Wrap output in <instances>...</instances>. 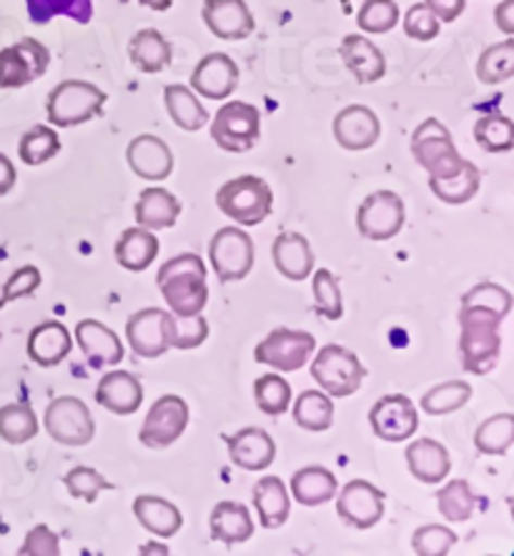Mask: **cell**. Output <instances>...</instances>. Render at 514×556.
Wrapping results in <instances>:
<instances>
[{
    "instance_id": "7c38bea8",
    "label": "cell",
    "mask_w": 514,
    "mask_h": 556,
    "mask_svg": "<svg viewBox=\"0 0 514 556\" xmlns=\"http://www.w3.org/2000/svg\"><path fill=\"white\" fill-rule=\"evenodd\" d=\"M316 351V339L306 331H291V329H274L268 337L254 349V358L259 364L272 366L276 371L291 374L299 371L301 366L309 364V358Z\"/></svg>"
},
{
    "instance_id": "94428289",
    "label": "cell",
    "mask_w": 514,
    "mask_h": 556,
    "mask_svg": "<svg viewBox=\"0 0 514 556\" xmlns=\"http://www.w3.org/2000/svg\"><path fill=\"white\" fill-rule=\"evenodd\" d=\"M138 3L146 5V8H151V11L163 13V11H168L171 5H174V0H138Z\"/></svg>"
},
{
    "instance_id": "f907efd6",
    "label": "cell",
    "mask_w": 514,
    "mask_h": 556,
    "mask_svg": "<svg viewBox=\"0 0 514 556\" xmlns=\"http://www.w3.org/2000/svg\"><path fill=\"white\" fill-rule=\"evenodd\" d=\"M456 534L450 527L427 525L419 527L412 536V549L419 556H444L454 549Z\"/></svg>"
},
{
    "instance_id": "83f0119b",
    "label": "cell",
    "mask_w": 514,
    "mask_h": 556,
    "mask_svg": "<svg viewBox=\"0 0 514 556\" xmlns=\"http://www.w3.org/2000/svg\"><path fill=\"white\" fill-rule=\"evenodd\" d=\"M134 214H136V224L141 228H149V231H163V228L174 226L176 218L181 216V201L161 186L143 188L134 206Z\"/></svg>"
},
{
    "instance_id": "ba28073f",
    "label": "cell",
    "mask_w": 514,
    "mask_h": 556,
    "mask_svg": "<svg viewBox=\"0 0 514 556\" xmlns=\"http://www.w3.org/2000/svg\"><path fill=\"white\" fill-rule=\"evenodd\" d=\"M256 249L247 231L236 226H226L214 233L209 243V261L222 283L243 281L254 268Z\"/></svg>"
},
{
    "instance_id": "4dcf8cb0",
    "label": "cell",
    "mask_w": 514,
    "mask_h": 556,
    "mask_svg": "<svg viewBox=\"0 0 514 556\" xmlns=\"http://www.w3.org/2000/svg\"><path fill=\"white\" fill-rule=\"evenodd\" d=\"M128 59L141 73H161L174 61V46L156 28H143L130 38Z\"/></svg>"
},
{
    "instance_id": "8fae6325",
    "label": "cell",
    "mask_w": 514,
    "mask_h": 556,
    "mask_svg": "<svg viewBox=\"0 0 514 556\" xmlns=\"http://www.w3.org/2000/svg\"><path fill=\"white\" fill-rule=\"evenodd\" d=\"M46 431L61 446H86L96 437V421L76 396H61L46 408Z\"/></svg>"
},
{
    "instance_id": "52a82bcc",
    "label": "cell",
    "mask_w": 514,
    "mask_h": 556,
    "mask_svg": "<svg viewBox=\"0 0 514 556\" xmlns=\"http://www.w3.org/2000/svg\"><path fill=\"white\" fill-rule=\"evenodd\" d=\"M211 138L226 153H247L261 138V113L256 105L231 101L216 111L211 121Z\"/></svg>"
},
{
    "instance_id": "6f0895ef",
    "label": "cell",
    "mask_w": 514,
    "mask_h": 556,
    "mask_svg": "<svg viewBox=\"0 0 514 556\" xmlns=\"http://www.w3.org/2000/svg\"><path fill=\"white\" fill-rule=\"evenodd\" d=\"M424 5L437 15L439 23H454L467 8V0H424Z\"/></svg>"
},
{
    "instance_id": "681fc988",
    "label": "cell",
    "mask_w": 514,
    "mask_h": 556,
    "mask_svg": "<svg viewBox=\"0 0 514 556\" xmlns=\"http://www.w3.org/2000/svg\"><path fill=\"white\" fill-rule=\"evenodd\" d=\"M65 489H68V494L73 498H84L88 504H96V498L101 492H111L113 484L109 479L103 477V473H98L91 466H76V469H71L65 473L63 479Z\"/></svg>"
},
{
    "instance_id": "11a10c76",
    "label": "cell",
    "mask_w": 514,
    "mask_h": 556,
    "mask_svg": "<svg viewBox=\"0 0 514 556\" xmlns=\"http://www.w3.org/2000/svg\"><path fill=\"white\" fill-rule=\"evenodd\" d=\"M209 339V324L201 314L176 316V343L174 349H199Z\"/></svg>"
},
{
    "instance_id": "816d5d0a",
    "label": "cell",
    "mask_w": 514,
    "mask_h": 556,
    "mask_svg": "<svg viewBox=\"0 0 514 556\" xmlns=\"http://www.w3.org/2000/svg\"><path fill=\"white\" fill-rule=\"evenodd\" d=\"M462 306H479V308H489L494 314H500L502 318L510 314L512 308V296L510 291L500 283H477L475 289H469L462 296Z\"/></svg>"
},
{
    "instance_id": "cb8c5ba5",
    "label": "cell",
    "mask_w": 514,
    "mask_h": 556,
    "mask_svg": "<svg viewBox=\"0 0 514 556\" xmlns=\"http://www.w3.org/2000/svg\"><path fill=\"white\" fill-rule=\"evenodd\" d=\"M339 55L349 68V73L356 78V84L369 86L385 78L387 59L377 48V43H372L369 38L352 33V36H347L344 43H341Z\"/></svg>"
},
{
    "instance_id": "ab89813d",
    "label": "cell",
    "mask_w": 514,
    "mask_h": 556,
    "mask_svg": "<svg viewBox=\"0 0 514 556\" xmlns=\"http://www.w3.org/2000/svg\"><path fill=\"white\" fill-rule=\"evenodd\" d=\"M437 506H439V514H442L447 521H452V525H462V521H469L472 514H475L477 496L472 492L469 481L454 479L437 492Z\"/></svg>"
},
{
    "instance_id": "74e56055",
    "label": "cell",
    "mask_w": 514,
    "mask_h": 556,
    "mask_svg": "<svg viewBox=\"0 0 514 556\" xmlns=\"http://www.w3.org/2000/svg\"><path fill=\"white\" fill-rule=\"evenodd\" d=\"M293 421L306 431H326L334 424V402L324 391H304L297 404L289 406Z\"/></svg>"
},
{
    "instance_id": "7a4b0ae2",
    "label": "cell",
    "mask_w": 514,
    "mask_h": 556,
    "mask_svg": "<svg viewBox=\"0 0 514 556\" xmlns=\"http://www.w3.org/2000/svg\"><path fill=\"white\" fill-rule=\"evenodd\" d=\"M502 316L489 308L460 306V354L464 371L485 376L500 358Z\"/></svg>"
},
{
    "instance_id": "7dc6e473",
    "label": "cell",
    "mask_w": 514,
    "mask_h": 556,
    "mask_svg": "<svg viewBox=\"0 0 514 556\" xmlns=\"http://www.w3.org/2000/svg\"><path fill=\"white\" fill-rule=\"evenodd\" d=\"M472 134L487 153H507L514 146V126L507 116H482Z\"/></svg>"
},
{
    "instance_id": "c3c4849f",
    "label": "cell",
    "mask_w": 514,
    "mask_h": 556,
    "mask_svg": "<svg viewBox=\"0 0 514 556\" xmlns=\"http://www.w3.org/2000/svg\"><path fill=\"white\" fill-rule=\"evenodd\" d=\"M397 23H399V5L394 0H364L356 13V26L364 33H374V36L394 30Z\"/></svg>"
},
{
    "instance_id": "8d00e7d4",
    "label": "cell",
    "mask_w": 514,
    "mask_h": 556,
    "mask_svg": "<svg viewBox=\"0 0 514 556\" xmlns=\"http://www.w3.org/2000/svg\"><path fill=\"white\" fill-rule=\"evenodd\" d=\"M38 416L36 408L26 402L5 404L0 408V439L11 446L28 444L30 439L38 437Z\"/></svg>"
},
{
    "instance_id": "44dd1931",
    "label": "cell",
    "mask_w": 514,
    "mask_h": 556,
    "mask_svg": "<svg viewBox=\"0 0 514 556\" xmlns=\"http://www.w3.org/2000/svg\"><path fill=\"white\" fill-rule=\"evenodd\" d=\"M76 343L84 351L91 369L116 366L124 358V343H121L118 333L109 329L103 321H96V318H84L76 326Z\"/></svg>"
},
{
    "instance_id": "836d02e7",
    "label": "cell",
    "mask_w": 514,
    "mask_h": 556,
    "mask_svg": "<svg viewBox=\"0 0 514 556\" xmlns=\"http://www.w3.org/2000/svg\"><path fill=\"white\" fill-rule=\"evenodd\" d=\"M289 486L301 506H322L337 496V477L324 466H304L293 471Z\"/></svg>"
},
{
    "instance_id": "b9f144b4",
    "label": "cell",
    "mask_w": 514,
    "mask_h": 556,
    "mask_svg": "<svg viewBox=\"0 0 514 556\" xmlns=\"http://www.w3.org/2000/svg\"><path fill=\"white\" fill-rule=\"evenodd\" d=\"M28 15L36 26H46L55 15H68L80 26L91 23L93 18V3L91 0H26Z\"/></svg>"
},
{
    "instance_id": "f546056e",
    "label": "cell",
    "mask_w": 514,
    "mask_h": 556,
    "mask_svg": "<svg viewBox=\"0 0 514 556\" xmlns=\"http://www.w3.org/2000/svg\"><path fill=\"white\" fill-rule=\"evenodd\" d=\"M134 514L146 531L156 534L161 539H171L178 534L184 527L181 511L176 509V504L166 502V498L153 496V494H141L134 498Z\"/></svg>"
},
{
    "instance_id": "ac0fdd59",
    "label": "cell",
    "mask_w": 514,
    "mask_h": 556,
    "mask_svg": "<svg viewBox=\"0 0 514 556\" xmlns=\"http://www.w3.org/2000/svg\"><path fill=\"white\" fill-rule=\"evenodd\" d=\"M126 161L138 178L151 184L166 181L174 170V153H171L168 143L153 134L136 136L126 149Z\"/></svg>"
},
{
    "instance_id": "7402d4cb",
    "label": "cell",
    "mask_w": 514,
    "mask_h": 556,
    "mask_svg": "<svg viewBox=\"0 0 514 556\" xmlns=\"http://www.w3.org/2000/svg\"><path fill=\"white\" fill-rule=\"evenodd\" d=\"M226 444L231 462L243 471H264L276 459V444L272 433L259 427L236 431L234 437L226 439Z\"/></svg>"
},
{
    "instance_id": "680465c9",
    "label": "cell",
    "mask_w": 514,
    "mask_h": 556,
    "mask_svg": "<svg viewBox=\"0 0 514 556\" xmlns=\"http://www.w3.org/2000/svg\"><path fill=\"white\" fill-rule=\"evenodd\" d=\"M15 181H18V174H15V166L8 159L5 153H0V195L11 193Z\"/></svg>"
},
{
    "instance_id": "f1b7e54d",
    "label": "cell",
    "mask_w": 514,
    "mask_h": 556,
    "mask_svg": "<svg viewBox=\"0 0 514 556\" xmlns=\"http://www.w3.org/2000/svg\"><path fill=\"white\" fill-rule=\"evenodd\" d=\"M211 536L226 546L247 544L254 536V521L247 504L222 502L211 511Z\"/></svg>"
},
{
    "instance_id": "d6986e66",
    "label": "cell",
    "mask_w": 514,
    "mask_h": 556,
    "mask_svg": "<svg viewBox=\"0 0 514 556\" xmlns=\"http://www.w3.org/2000/svg\"><path fill=\"white\" fill-rule=\"evenodd\" d=\"M334 138L341 149L347 151H366L372 149L374 143L379 141L381 136V124L377 118V113L366 105H347L337 113L334 118Z\"/></svg>"
},
{
    "instance_id": "2e32d148",
    "label": "cell",
    "mask_w": 514,
    "mask_h": 556,
    "mask_svg": "<svg viewBox=\"0 0 514 556\" xmlns=\"http://www.w3.org/2000/svg\"><path fill=\"white\" fill-rule=\"evenodd\" d=\"M387 496L381 489L369 484L366 479H354L344 484L337 498V514L347 527L372 529L385 517Z\"/></svg>"
},
{
    "instance_id": "7bdbcfd3",
    "label": "cell",
    "mask_w": 514,
    "mask_h": 556,
    "mask_svg": "<svg viewBox=\"0 0 514 556\" xmlns=\"http://www.w3.org/2000/svg\"><path fill=\"white\" fill-rule=\"evenodd\" d=\"M61 151V138L51 126H33L18 141V155L26 166H40Z\"/></svg>"
},
{
    "instance_id": "9c48e42d",
    "label": "cell",
    "mask_w": 514,
    "mask_h": 556,
    "mask_svg": "<svg viewBox=\"0 0 514 556\" xmlns=\"http://www.w3.org/2000/svg\"><path fill=\"white\" fill-rule=\"evenodd\" d=\"M126 339L130 351L141 358H159L174 349L176 343V316L163 308H141L128 316Z\"/></svg>"
},
{
    "instance_id": "e575fe53",
    "label": "cell",
    "mask_w": 514,
    "mask_h": 556,
    "mask_svg": "<svg viewBox=\"0 0 514 556\" xmlns=\"http://www.w3.org/2000/svg\"><path fill=\"white\" fill-rule=\"evenodd\" d=\"M163 103H166L171 121H174L178 128L189 130V134L201 130L209 124V111L203 109L199 96H196L189 86H166V91H163Z\"/></svg>"
},
{
    "instance_id": "9a60e30c",
    "label": "cell",
    "mask_w": 514,
    "mask_h": 556,
    "mask_svg": "<svg viewBox=\"0 0 514 556\" xmlns=\"http://www.w3.org/2000/svg\"><path fill=\"white\" fill-rule=\"evenodd\" d=\"M372 431L387 444H402L419 429V412L410 396L389 394L381 396L369 412Z\"/></svg>"
},
{
    "instance_id": "1f68e13d",
    "label": "cell",
    "mask_w": 514,
    "mask_h": 556,
    "mask_svg": "<svg viewBox=\"0 0 514 556\" xmlns=\"http://www.w3.org/2000/svg\"><path fill=\"white\" fill-rule=\"evenodd\" d=\"M113 253H116L118 266L126 268V271H146L159 256V239L149 228H126Z\"/></svg>"
},
{
    "instance_id": "30bf717a",
    "label": "cell",
    "mask_w": 514,
    "mask_h": 556,
    "mask_svg": "<svg viewBox=\"0 0 514 556\" xmlns=\"http://www.w3.org/2000/svg\"><path fill=\"white\" fill-rule=\"evenodd\" d=\"M404 201L394 191H374L359 203L356 231L366 241L385 243L404 228Z\"/></svg>"
},
{
    "instance_id": "5b68a950",
    "label": "cell",
    "mask_w": 514,
    "mask_h": 556,
    "mask_svg": "<svg viewBox=\"0 0 514 556\" xmlns=\"http://www.w3.org/2000/svg\"><path fill=\"white\" fill-rule=\"evenodd\" d=\"M412 155L429 178H452L462 170L464 161L442 121L427 118L412 134Z\"/></svg>"
},
{
    "instance_id": "e0dca14e",
    "label": "cell",
    "mask_w": 514,
    "mask_h": 556,
    "mask_svg": "<svg viewBox=\"0 0 514 556\" xmlns=\"http://www.w3.org/2000/svg\"><path fill=\"white\" fill-rule=\"evenodd\" d=\"M239 88V65L226 53H209L196 63L191 91L206 101H226Z\"/></svg>"
},
{
    "instance_id": "f6af8a7d",
    "label": "cell",
    "mask_w": 514,
    "mask_h": 556,
    "mask_svg": "<svg viewBox=\"0 0 514 556\" xmlns=\"http://www.w3.org/2000/svg\"><path fill=\"white\" fill-rule=\"evenodd\" d=\"M254 399L261 412L268 416H281L291 406V387L279 374H264L254 381Z\"/></svg>"
},
{
    "instance_id": "9f6ffc18",
    "label": "cell",
    "mask_w": 514,
    "mask_h": 556,
    "mask_svg": "<svg viewBox=\"0 0 514 556\" xmlns=\"http://www.w3.org/2000/svg\"><path fill=\"white\" fill-rule=\"evenodd\" d=\"M21 556H59L61 542L46 525H38L36 529L28 531L26 542L18 549Z\"/></svg>"
},
{
    "instance_id": "f35d334b",
    "label": "cell",
    "mask_w": 514,
    "mask_h": 556,
    "mask_svg": "<svg viewBox=\"0 0 514 556\" xmlns=\"http://www.w3.org/2000/svg\"><path fill=\"white\" fill-rule=\"evenodd\" d=\"M475 73L485 86H497V84H504V80H510L514 76V40H512V36L507 40H502V43L485 48L475 65Z\"/></svg>"
},
{
    "instance_id": "4316f807",
    "label": "cell",
    "mask_w": 514,
    "mask_h": 556,
    "mask_svg": "<svg viewBox=\"0 0 514 556\" xmlns=\"http://www.w3.org/2000/svg\"><path fill=\"white\" fill-rule=\"evenodd\" d=\"M406 466L422 484H442L452 469L450 452L435 439H417L406 446Z\"/></svg>"
},
{
    "instance_id": "91938a15",
    "label": "cell",
    "mask_w": 514,
    "mask_h": 556,
    "mask_svg": "<svg viewBox=\"0 0 514 556\" xmlns=\"http://www.w3.org/2000/svg\"><path fill=\"white\" fill-rule=\"evenodd\" d=\"M512 11H514V0H502L500 5H497L494 11V21H497V28L507 33L512 36L514 33V21H512Z\"/></svg>"
},
{
    "instance_id": "3957f363",
    "label": "cell",
    "mask_w": 514,
    "mask_h": 556,
    "mask_svg": "<svg viewBox=\"0 0 514 556\" xmlns=\"http://www.w3.org/2000/svg\"><path fill=\"white\" fill-rule=\"evenodd\" d=\"M216 206L224 216L243 226L264 224L274 208V193L264 178L239 176L216 191Z\"/></svg>"
},
{
    "instance_id": "277c9868",
    "label": "cell",
    "mask_w": 514,
    "mask_h": 556,
    "mask_svg": "<svg viewBox=\"0 0 514 556\" xmlns=\"http://www.w3.org/2000/svg\"><path fill=\"white\" fill-rule=\"evenodd\" d=\"M105 101H109V96L96 84H88V80H63V84L48 93L46 113L55 128H71L101 116Z\"/></svg>"
},
{
    "instance_id": "d590c367",
    "label": "cell",
    "mask_w": 514,
    "mask_h": 556,
    "mask_svg": "<svg viewBox=\"0 0 514 556\" xmlns=\"http://www.w3.org/2000/svg\"><path fill=\"white\" fill-rule=\"evenodd\" d=\"M482 174L472 161H464L462 170L452 178H429V191L437 195L447 206H462L469 203L479 191Z\"/></svg>"
},
{
    "instance_id": "603a6c76",
    "label": "cell",
    "mask_w": 514,
    "mask_h": 556,
    "mask_svg": "<svg viewBox=\"0 0 514 556\" xmlns=\"http://www.w3.org/2000/svg\"><path fill=\"white\" fill-rule=\"evenodd\" d=\"M96 404L116 416L136 414L143 404V387L134 374L111 371L96 387Z\"/></svg>"
},
{
    "instance_id": "db71d44e",
    "label": "cell",
    "mask_w": 514,
    "mask_h": 556,
    "mask_svg": "<svg viewBox=\"0 0 514 556\" xmlns=\"http://www.w3.org/2000/svg\"><path fill=\"white\" fill-rule=\"evenodd\" d=\"M439 30H442V23L437 21V15L431 13L424 3L412 5L410 11H406L404 33L412 40H419V43H429V40H435L439 36Z\"/></svg>"
},
{
    "instance_id": "8992f818",
    "label": "cell",
    "mask_w": 514,
    "mask_h": 556,
    "mask_svg": "<svg viewBox=\"0 0 514 556\" xmlns=\"http://www.w3.org/2000/svg\"><path fill=\"white\" fill-rule=\"evenodd\" d=\"M366 369L354 351H349L339 343H326L316 351L312 362V379L324 389V394L334 399L352 396L362 387Z\"/></svg>"
},
{
    "instance_id": "ee69618b",
    "label": "cell",
    "mask_w": 514,
    "mask_h": 556,
    "mask_svg": "<svg viewBox=\"0 0 514 556\" xmlns=\"http://www.w3.org/2000/svg\"><path fill=\"white\" fill-rule=\"evenodd\" d=\"M472 399V387L464 381H444L437 383L435 389H429L427 394L422 396V412L429 416H444L452 412H460V408Z\"/></svg>"
},
{
    "instance_id": "d4e9b609",
    "label": "cell",
    "mask_w": 514,
    "mask_h": 556,
    "mask_svg": "<svg viewBox=\"0 0 514 556\" xmlns=\"http://www.w3.org/2000/svg\"><path fill=\"white\" fill-rule=\"evenodd\" d=\"M272 258L276 271L289 281H306L314 271V251L306 236L301 233H279L272 243Z\"/></svg>"
},
{
    "instance_id": "f5cc1de1",
    "label": "cell",
    "mask_w": 514,
    "mask_h": 556,
    "mask_svg": "<svg viewBox=\"0 0 514 556\" xmlns=\"http://www.w3.org/2000/svg\"><path fill=\"white\" fill-rule=\"evenodd\" d=\"M40 281H43V276L36 266H21L18 271H13L8 276V281L3 283V293H0V308H5L8 304H13V301L18 299H26L30 293L38 291Z\"/></svg>"
},
{
    "instance_id": "6da1fadb",
    "label": "cell",
    "mask_w": 514,
    "mask_h": 556,
    "mask_svg": "<svg viewBox=\"0 0 514 556\" xmlns=\"http://www.w3.org/2000/svg\"><path fill=\"white\" fill-rule=\"evenodd\" d=\"M156 286L174 316H196L206 308V266L196 253H181L159 268Z\"/></svg>"
},
{
    "instance_id": "ffe728a7",
    "label": "cell",
    "mask_w": 514,
    "mask_h": 556,
    "mask_svg": "<svg viewBox=\"0 0 514 556\" xmlns=\"http://www.w3.org/2000/svg\"><path fill=\"white\" fill-rule=\"evenodd\" d=\"M203 23L222 40H243L256 28L247 0H203Z\"/></svg>"
},
{
    "instance_id": "4fadbf2b",
    "label": "cell",
    "mask_w": 514,
    "mask_h": 556,
    "mask_svg": "<svg viewBox=\"0 0 514 556\" xmlns=\"http://www.w3.org/2000/svg\"><path fill=\"white\" fill-rule=\"evenodd\" d=\"M51 51L36 38H23L0 51V88H23L46 76Z\"/></svg>"
},
{
    "instance_id": "484cf974",
    "label": "cell",
    "mask_w": 514,
    "mask_h": 556,
    "mask_svg": "<svg viewBox=\"0 0 514 556\" xmlns=\"http://www.w3.org/2000/svg\"><path fill=\"white\" fill-rule=\"evenodd\" d=\"M71 349L73 337L61 321H43L28 333V358L43 369L63 364Z\"/></svg>"
},
{
    "instance_id": "bcb514c9",
    "label": "cell",
    "mask_w": 514,
    "mask_h": 556,
    "mask_svg": "<svg viewBox=\"0 0 514 556\" xmlns=\"http://www.w3.org/2000/svg\"><path fill=\"white\" fill-rule=\"evenodd\" d=\"M314 291V311L326 321H339L344 316V304H341V289L337 276L329 268H319L312 281Z\"/></svg>"
},
{
    "instance_id": "d6a6232c",
    "label": "cell",
    "mask_w": 514,
    "mask_h": 556,
    "mask_svg": "<svg viewBox=\"0 0 514 556\" xmlns=\"http://www.w3.org/2000/svg\"><path fill=\"white\" fill-rule=\"evenodd\" d=\"M254 504L259 511V521L264 529H279L287 525L291 502L287 484L279 477H264L254 486Z\"/></svg>"
},
{
    "instance_id": "60d3db41",
    "label": "cell",
    "mask_w": 514,
    "mask_h": 556,
    "mask_svg": "<svg viewBox=\"0 0 514 556\" xmlns=\"http://www.w3.org/2000/svg\"><path fill=\"white\" fill-rule=\"evenodd\" d=\"M514 441V416L510 412L489 416L475 433V448L487 456H504Z\"/></svg>"
},
{
    "instance_id": "5bb4252c",
    "label": "cell",
    "mask_w": 514,
    "mask_h": 556,
    "mask_svg": "<svg viewBox=\"0 0 514 556\" xmlns=\"http://www.w3.org/2000/svg\"><path fill=\"white\" fill-rule=\"evenodd\" d=\"M186 427H189V404L181 396L166 394L149 408L138 439L149 448H166L181 439Z\"/></svg>"
}]
</instances>
